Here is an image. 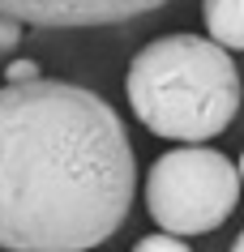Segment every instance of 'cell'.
Listing matches in <instances>:
<instances>
[{"instance_id": "cell-1", "label": "cell", "mask_w": 244, "mask_h": 252, "mask_svg": "<svg viewBox=\"0 0 244 252\" xmlns=\"http://www.w3.org/2000/svg\"><path fill=\"white\" fill-rule=\"evenodd\" d=\"M137 162L120 116L56 77L0 86V248L86 252L124 226Z\"/></svg>"}, {"instance_id": "cell-5", "label": "cell", "mask_w": 244, "mask_h": 252, "mask_svg": "<svg viewBox=\"0 0 244 252\" xmlns=\"http://www.w3.org/2000/svg\"><path fill=\"white\" fill-rule=\"evenodd\" d=\"M202 22L210 43L223 52H244V0H202Z\"/></svg>"}, {"instance_id": "cell-3", "label": "cell", "mask_w": 244, "mask_h": 252, "mask_svg": "<svg viewBox=\"0 0 244 252\" xmlns=\"http://www.w3.org/2000/svg\"><path fill=\"white\" fill-rule=\"evenodd\" d=\"M240 201L236 162L206 146H180L154 158L146 175V210L167 235H210Z\"/></svg>"}, {"instance_id": "cell-2", "label": "cell", "mask_w": 244, "mask_h": 252, "mask_svg": "<svg viewBox=\"0 0 244 252\" xmlns=\"http://www.w3.org/2000/svg\"><path fill=\"white\" fill-rule=\"evenodd\" d=\"M124 94L154 137L202 146L227 133L240 111V73L236 60L202 34H163L133 56Z\"/></svg>"}, {"instance_id": "cell-9", "label": "cell", "mask_w": 244, "mask_h": 252, "mask_svg": "<svg viewBox=\"0 0 244 252\" xmlns=\"http://www.w3.org/2000/svg\"><path fill=\"white\" fill-rule=\"evenodd\" d=\"M236 175H240V184H244V154H240V162H236Z\"/></svg>"}, {"instance_id": "cell-6", "label": "cell", "mask_w": 244, "mask_h": 252, "mask_svg": "<svg viewBox=\"0 0 244 252\" xmlns=\"http://www.w3.org/2000/svg\"><path fill=\"white\" fill-rule=\"evenodd\" d=\"M133 252H193L189 244L180 235H167V231H159V235H146V239H137Z\"/></svg>"}, {"instance_id": "cell-8", "label": "cell", "mask_w": 244, "mask_h": 252, "mask_svg": "<svg viewBox=\"0 0 244 252\" xmlns=\"http://www.w3.org/2000/svg\"><path fill=\"white\" fill-rule=\"evenodd\" d=\"M231 252H244V231L236 235V244H231Z\"/></svg>"}, {"instance_id": "cell-4", "label": "cell", "mask_w": 244, "mask_h": 252, "mask_svg": "<svg viewBox=\"0 0 244 252\" xmlns=\"http://www.w3.org/2000/svg\"><path fill=\"white\" fill-rule=\"evenodd\" d=\"M167 0H0V17L30 26H120L154 13Z\"/></svg>"}, {"instance_id": "cell-7", "label": "cell", "mask_w": 244, "mask_h": 252, "mask_svg": "<svg viewBox=\"0 0 244 252\" xmlns=\"http://www.w3.org/2000/svg\"><path fill=\"white\" fill-rule=\"evenodd\" d=\"M39 77V64L35 60H13V64L4 68V81H35Z\"/></svg>"}]
</instances>
